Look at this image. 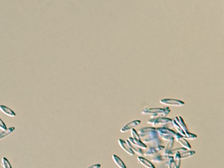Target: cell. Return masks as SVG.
Returning <instances> with one entry per match:
<instances>
[{
  "instance_id": "obj_2",
  "label": "cell",
  "mask_w": 224,
  "mask_h": 168,
  "mask_svg": "<svg viewBox=\"0 0 224 168\" xmlns=\"http://www.w3.org/2000/svg\"><path fill=\"white\" fill-rule=\"evenodd\" d=\"M171 112L168 107L165 108H145L142 110V113L145 115H150L152 119L156 118H165Z\"/></svg>"
},
{
  "instance_id": "obj_25",
  "label": "cell",
  "mask_w": 224,
  "mask_h": 168,
  "mask_svg": "<svg viewBox=\"0 0 224 168\" xmlns=\"http://www.w3.org/2000/svg\"><path fill=\"white\" fill-rule=\"evenodd\" d=\"M0 129L3 131H4L7 129L6 124L4 123V122L0 118Z\"/></svg>"
},
{
  "instance_id": "obj_8",
  "label": "cell",
  "mask_w": 224,
  "mask_h": 168,
  "mask_svg": "<svg viewBox=\"0 0 224 168\" xmlns=\"http://www.w3.org/2000/svg\"><path fill=\"white\" fill-rule=\"evenodd\" d=\"M164 145H159L158 147H150L145 153H143V154L145 156H152L153 155L160 151L161 150H164Z\"/></svg>"
},
{
  "instance_id": "obj_27",
  "label": "cell",
  "mask_w": 224,
  "mask_h": 168,
  "mask_svg": "<svg viewBox=\"0 0 224 168\" xmlns=\"http://www.w3.org/2000/svg\"><path fill=\"white\" fill-rule=\"evenodd\" d=\"M168 160H167L166 162H164V163L158 168H168Z\"/></svg>"
},
{
  "instance_id": "obj_16",
  "label": "cell",
  "mask_w": 224,
  "mask_h": 168,
  "mask_svg": "<svg viewBox=\"0 0 224 168\" xmlns=\"http://www.w3.org/2000/svg\"><path fill=\"white\" fill-rule=\"evenodd\" d=\"M15 131V128L12 126L8 129H7L6 130L3 131V132L0 133V140H1L3 138H6V137H7L8 135L11 134L12 132H14Z\"/></svg>"
},
{
  "instance_id": "obj_3",
  "label": "cell",
  "mask_w": 224,
  "mask_h": 168,
  "mask_svg": "<svg viewBox=\"0 0 224 168\" xmlns=\"http://www.w3.org/2000/svg\"><path fill=\"white\" fill-rule=\"evenodd\" d=\"M156 131L158 132L159 137L164 141L168 142L171 140H175L174 137L177 133L173 130L165 127H160L156 128Z\"/></svg>"
},
{
  "instance_id": "obj_5",
  "label": "cell",
  "mask_w": 224,
  "mask_h": 168,
  "mask_svg": "<svg viewBox=\"0 0 224 168\" xmlns=\"http://www.w3.org/2000/svg\"><path fill=\"white\" fill-rule=\"evenodd\" d=\"M160 102L164 105L167 106H176L180 107L183 106L185 103L181 100L176 99H171V98H164L160 100Z\"/></svg>"
},
{
  "instance_id": "obj_20",
  "label": "cell",
  "mask_w": 224,
  "mask_h": 168,
  "mask_svg": "<svg viewBox=\"0 0 224 168\" xmlns=\"http://www.w3.org/2000/svg\"><path fill=\"white\" fill-rule=\"evenodd\" d=\"M174 141L175 140H171L168 142V143L166 144V146L165 147V149H164V153H163V155H165L166 156L167 154L172 150V147H173V145L174 144Z\"/></svg>"
},
{
  "instance_id": "obj_19",
  "label": "cell",
  "mask_w": 224,
  "mask_h": 168,
  "mask_svg": "<svg viewBox=\"0 0 224 168\" xmlns=\"http://www.w3.org/2000/svg\"><path fill=\"white\" fill-rule=\"evenodd\" d=\"M195 154H196V152L195 151H192V150L186 151L180 154V158H181V159H188V158L194 156Z\"/></svg>"
},
{
  "instance_id": "obj_10",
  "label": "cell",
  "mask_w": 224,
  "mask_h": 168,
  "mask_svg": "<svg viewBox=\"0 0 224 168\" xmlns=\"http://www.w3.org/2000/svg\"><path fill=\"white\" fill-rule=\"evenodd\" d=\"M127 140L130 142V144L135 145L137 147L141 149H147L148 147L145 144H144L140 139H133V138L130 137L128 138Z\"/></svg>"
},
{
  "instance_id": "obj_17",
  "label": "cell",
  "mask_w": 224,
  "mask_h": 168,
  "mask_svg": "<svg viewBox=\"0 0 224 168\" xmlns=\"http://www.w3.org/2000/svg\"><path fill=\"white\" fill-rule=\"evenodd\" d=\"M125 141H126L127 144H128L129 146L130 147V149L133 150V151L134 153H136V154L139 155H143V151H142V149L139 148V147H137V146L135 145L130 144V142H129L127 139Z\"/></svg>"
},
{
  "instance_id": "obj_15",
  "label": "cell",
  "mask_w": 224,
  "mask_h": 168,
  "mask_svg": "<svg viewBox=\"0 0 224 168\" xmlns=\"http://www.w3.org/2000/svg\"><path fill=\"white\" fill-rule=\"evenodd\" d=\"M112 160L114 163L116 164V165L119 168H127L125 165L124 164L123 161L116 155H113L112 156Z\"/></svg>"
},
{
  "instance_id": "obj_13",
  "label": "cell",
  "mask_w": 224,
  "mask_h": 168,
  "mask_svg": "<svg viewBox=\"0 0 224 168\" xmlns=\"http://www.w3.org/2000/svg\"><path fill=\"white\" fill-rule=\"evenodd\" d=\"M0 111L2 112L3 113L10 117L16 116V113L13 110H12L11 108H8V107L4 105H0Z\"/></svg>"
},
{
  "instance_id": "obj_14",
  "label": "cell",
  "mask_w": 224,
  "mask_h": 168,
  "mask_svg": "<svg viewBox=\"0 0 224 168\" xmlns=\"http://www.w3.org/2000/svg\"><path fill=\"white\" fill-rule=\"evenodd\" d=\"M171 156L165 155H158L152 159V161L154 163H164L169 160Z\"/></svg>"
},
{
  "instance_id": "obj_9",
  "label": "cell",
  "mask_w": 224,
  "mask_h": 168,
  "mask_svg": "<svg viewBox=\"0 0 224 168\" xmlns=\"http://www.w3.org/2000/svg\"><path fill=\"white\" fill-rule=\"evenodd\" d=\"M118 143L120 146L121 147V148L124 150L125 152H126L130 156H133L135 155V153L133 151V150L130 149L129 145L127 144L126 141H125L122 139H119L118 140Z\"/></svg>"
},
{
  "instance_id": "obj_23",
  "label": "cell",
  "mask_w": 224,
  "mask_h": 168,
  "mask_svg": "<svg viewBox=\"0 0 224 168\" xmlns=\"http://www.w3.org/2000/svg\"><path fill=\"white\" fill-rule=\"evenodd\" d=\"M185 138L186 139H190V140H194V139H197V135H196V134H191V133H190L189 132V134L187 135V136L186 137V138Z\"/></svg>"
},
{
  "instance_id": "obj_7",
  "label": "cell",
  "mask_w": 224,
  "mask_h": 168,
  "mask_svg": "<svg viewBox=\"0 0 224 168\" xmlns=\"http://www.w3.org/2000/svg\"><path fill=\"white\" fill-rule=\"evenodd\" d=\"M174 138H175V140H176L178 143H179L181 145H182L183 148H184L187 150L191 149V146L190 144H189V143L187 141V139L183 138V137H181V135H180L179 134L177 133L176 135H175Z\"/></svg>"
},
{
  "instance_id": "obj_21",
  "label": "cell",
  "mask_w": 224,
  "mask_h": 168,
  "mask_svg": "<svg viewBox=\"0 0 224 168\" xmlns=\"http://www.w3.org/2000/svg\"><path fill=\"white\" fill-rule=\"evenodd\" d=\"M172 122L173 126H174L175 129L177 130L178 134H179L180 135H181V137H183V138H185L186 137V134L183 131V129L177 124V122L174 119L172 120Z\"/></svg>"
},
{
  "instance_id": "obj_4",
  "label": "cell",
  "mask_w": 224,
  "mask_h": 168,
  "mask_svg": "<svg viewBox=\"0 0 224 168\" xmlns=\"http://www.w3.org/2000/svg\"><path fill=\"white\" fill-rule=\"evenodd\" d=\"M172 120L170 118H152L148 121V124H150L152 126H158V125H165L172 122Z\"/></svg>"
},
{
  "instance_id": "obj_6",
  "label": "cell",
  "mask_w": 224,
  "mask_h": 168,
  "mask_svg": "<svg viewBox=\"0 0 224 168\" xmlns=\"http://www.w3.org/2000/svg\"><path fill=\"white\" fill-rule=\"evenodd\" d=\"M140 123H141V121L140 120H133L129 123H127L126 125H125L124 126H123L120 129V132L122 133L128 132L129 131H131V129H134L135 127L138 126Z\"/></svg>"
},
{
  "instance_id": "obj_24",
  "label": "cell",
  "mask_w": 224,
  "mask_h": 168,
  "mask_svg": "<svg viewBox=\"0 0 224 168\" xmlns=\"http://www.w3.org/2000/svg\"><path fill=\"white\" fill-rule=\"evenodd\" d=\"M167 168H175L174 163V158L172 156H171L168 160V165Z\"/></svg>"
},
{
  "instance_id": "obj_22",
  "label": "cell",
  "mask_w": 224,
  "mask_h": 168,
  "mask_svg": "<svg viewBox=\"0 0 224 168\" xmlns=\"http://www.w3.org/2000/svg\"><path fill=\"white\" fill-rule=\"evenodd\" d=\"M1 165L3 168H12V166L8 159L6 157H3L1 160Z\"/></svg>"
},
{
  "instance_id": "obj_11",
  "label": "cell",
  "mask_w": 224,
  "mask_h": 168,
  "mask_svg": "<svg viewBox=\"0 0 224 168\" xmlns=\"http://www.w3.org/2000/svg\"><path fill=\"white\" fill-rule=\"evenodd\" d=\"M174 120H175L176 122H177V124L179 125V126L183 129V131L184 132V133L186 134V137L187 136V135L189 134V131H188V129L187 128V126L186 123H184L183 119L182 118L181 116H176L174 118ZM185 137V138H186Z\"/></svg>"
},
{
  "instance_id": "obj_26",
  "label": "cell",
  "mask_w": 224,
  "mask_h": 168,
  "mask_svg": "<svg viewBox=\"0 0 224 168\" xmlns=\"http://www.w3.org/2000/svg\"><path fill=\"white\" fill-rule=\"evenodd\" d=\"M101 168V165L99 163H96V164H94L92 165H91L90 166H89L87 168Z\"/></svg>"
},
{
  "instance_id": "obj_1",
  "label": "cell",
  "mask_w": 224,
  "mask_h": 168,
  "mask_svg": "<svg viewBox=\"0 0 224 168\" xmlns=\"http://www.w3.org/2000/svg\"><path fill=\"white\" fill-rule=\"evenodd\" d=\"M141 141L144 144H150L159 138V135L153 127H146L140 129L137 132Z\"/></svg>"
},
{
  "instance_id": "obj_18",
  "label": "cell",
  "mask_w": 224,
  "mask_h": 168,
  "mask_svg": "<svg viewBox=\"0 0 224 168\" xmlns=\"http://www.w3.org/2000/svg\"><path fill=\"white\" fill-rule=\"evenodd\" d=\"M174 157H173L174 158V166L175 168H180V165H181V158H180V153L177 152L174 155Z\"/></svg>"
},
{
  "instance_id": "obj_12",
  "label": "cell",
  "mask_w": 224,
  "mask_h": 168,
  "mask_svg": "<svg viewBox=\"0 0 224 168\" xmlns=\"http://www.w3.org/2000/svg\"><path fill=\"white\" fill-rule=\"evenodd\" d=\"M137 161L140 164H141L143 166H144L145 167H146V168H155V166L153 165L151 162L149 161L146 159L143 158V157L139 156V157H138L137 158Z\"/></svg>"
}]
</instances>
